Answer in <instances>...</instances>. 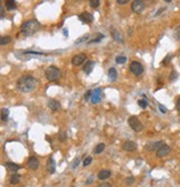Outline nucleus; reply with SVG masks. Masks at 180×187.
Returning <instances> with one entry per match:
<instances>
[{"instance_id":"f257e3e1","label":"nucleus","mask_w":180,"mask_h":187,"mask_svg":"<svg viewBox=\"0 0 180 187\" xmlns=\"http://www.w3.org/2000/svg\"><path fill=\"white\" fill-rule=\"evenodd\" d=\"M37 85L38 80L34 76H30V75L20 77L17 81V88L21 93H30L36 89Z\"/></svg>"},{"instance_id":"f03ea898","label":"nucleus","mask_w":180,"mask_h":187,"mask_svg":"<svg viewBox=\"0 0 180 187\" xmlns=\"http://www.w3.org/2000/svg\"><path fill=\"white\" fill-rule=\"evenodd\" d=\"M39 29H40V24L36 19H30L28 21L24 22V25L21 26L20 28V31L24 36L29 37V36L36 34Z\"/></svg>"},{"instance_id":"7ed1b4c3","label":"nucleus","mask_w":180,"mask_h":187,"mask_svg":"<svg viewBox=\"0 0 180 187\" xmlns=\"http://www.w3.org/2000/svg\"><path fill=\"white\" fill-rule=\"evenodd\" d=\"M45 77L47 78V80L56 81L61 77V72H60V70H59L57 67L49 66V67L46 69V71H45Z\"/></svg>"},{"instance_id":"20e7f679","label":"nucleus","mask_w":180,"mask_h":187,"mask_svg":"<svg viewBox=\"0 0 180 187\" xmlns=\"http://www.w3.org/2000/svg\"><path fill=\"white\" fill-rule=\"evenodd\" d=\"M128 124H129V126L131 127V129H134L136 133H141L143 130V123L139 120L138 117H136V116H131L128 118Z\"/></svg>"},{"instance_id":"39448f33","label":"nucleus","mask_w":180,"mask_h":187,"mask_svg":"<svg viewBox=\"0 0 180 187\" xmlns=\"http://www.w3.org/2000/svg\"><path fill=\"white\" fill-rule=\"evenodd\" d=\"M130 72L134 75V76H140V75H143V66L138 61H132L131 64H130Z\"/></svg>"},{"instance_id":"423d86ee","label":"nucleus","mask_w":180,"mask_h":187,"mask_svg":"<svg viewBox=\"0 0 180 187\" xmlns=\"http://www.w3.org/2000/svg\"><path fill=\"white\" fill-rule=\"evenodd\" d=\"M145 9V1L143 0H134L131 4V10L136 13H141Z\"/></svg>"},{"instance_id":"0eeeda50","label":"nucleus","mask_w":180,"mask_h":187,"mask_svg":"<svg viewBox=\"0 0 180 187\" xmlns=\"http://www.w3.org/2000/svg\"><path fill=\"white\" fill-rule=\"evenodd\" d=\"M156 153H157V156H158V157H165V156H167L168 154L170 153V147H169L167 144H163L162 143V144L158 147Z\"/></svg>"},{"instance_id":"6e6552de","label":"nucleus","mask_w":180,"mask_h":187,"mask_svg":"<svg viewBox=\"0 0 180 187\" xmlns=\"http://www.w3.org/2000/svg\"><path fill=\"white\" fill-rule=\"evenodd\" d=\"M122 149L123 150H126V152H134L136 149H137V144L134 143V141H131V140H126L123 144H122Z\"/></svg>"},{"instance_id":"1a4fd4ad","label":"nucleus","mask_w":180,"mask_h":187,"mask_svg":"<svg viewBox=\"0 0 180 187\" xmlns=\"http://www.w3.org/2000/svg\"><path fill=\"white\" fill-rule=\"evenodd\" d=\"M102 90L101 88H97L92 91V96H91V102L92 104H98V102L101 100V97H102Z\"/></svg>"},{"instance_id":"9d476101","label":"nucleus","mask_w":180,"mask_h":187,"mask_svg":"<svg viewBox=\"0 0 180 187\" xmlns=\"http://www.w3.org/2000/svg\"><path fill=\"white\" fill-rule=\"evenodd\" d=\"M79 19L82 22H87V24H90V22L93 21V16H92V13L84 11V13H80V15H79Z\"/></svg>"},{"instance_id":"9b49d317","label":"nucleus","mask_w":180,"mask_h":187,"mask_svg":"<svg viewBox=\"0 0 180 187\" xmlns=\"http://www.w3.org/2000/svg\"><path fill=\"white\" fill-rule=\"evenodd\" d=\"M84 60H86V56H84V54H79V55H76L75 57L72 58L71 63L73 66H80Z\"/></svg>"},{"instance_id":"f8f14e48","label":"nucleus","mask_w":180,"mask_h":187,"mask_svg":"<svg viewBox=\"0 0 180 187\" xmlns=\"http://www.w3.org/2000/svg\"><path fill=\"white\" fill-rule=\"evenodd\" d=\"M27 165H28V168H30V169L37 170L40 164H39V160L36 157H30L28 159V164Z\"/></svg>"},{"instance_id":"ddd939ff","label":"nucleus","mask_w":180,"mask_h":187,"mask_svg":"<svg viewBox=\"0 0 180 187\" xmlns=\"http://www.w3.org/2000/svg\"><path fill=\"white\" fill-rule=\"evenodd\" d=\"M162 144L161 141H151V143H148V144H146V146H145V149L146 150H148V152H152V150H157L158 149V147H159L160 145Z\"/></svg>"},{"instance_id":"4468645a","label":"nucleus","mask_w":180,"mask_h":187,"mask_svg":"<svg viewBox=\"0 0 180 187\" xmlns=\"http://www.w3.org/2000/svg\"><path fill=\"white\" fill-rule=\"evenodd\" d=\"M48 107H49L52 111H58L59 109L61 108L59 102H57L56 99H49V100H48Z\"/></svg>"},{"instance_id":"2eb2a0df","label":"nucleus","mask_w":180,"mask_h":187,"mask_svg":"<svg viewBox=\"0 0 180 187\" xmlns=\"http://www.w3.org/2000/svg\"><path fill=\"white\" fill-rule=\"evenodd\" d=\"M95 61H92V60H88L87 63H86V65L84 66V71L87 74V75H89V74H91V71L93 70V68H95Z\"/></svg>"},{"instance_id":"dca6fc26","label":"nucleus","mask_w":180,"mask_h":187,"mask_svg":"<svg viewBox=\"0 0 180 187\" xmlns=\"http://www.w3.org/2000/svg\"><path fill=\"white\" fill-rule=\"evenodd\" d=\"M110 176H111V172L108 169H102L99 172V174H98V178L100 179V180H106V179L110 178Z\"/></svg>"},{"instance_id":"f3484780","label":"nucleus","mask_w":180,"mask_h":187,"mask_svg":"<svg viewBox=\"0 0 180 187\" xmlns=\"http://www.w3.org/2000/svg\"><path fill=\"white\" fill-rule=\"evenodd\" d=\"M47 169L50 174H54L56 172V163H54V158H49L48 162H47Z\"/></svg>"},{"instance_id":"a211bd4d","label":"nucleus","mask_w":180,"mask_h":187,"mask_svg":"<svg viewBox=\"0 0 180 187\" xmlns=\"http://www.w3.org/2000/svg\"><path fill=\"white\" fill-rule=\"evenodd\" d=\"M117 76H118V74H117V70H116V68H110L108 70V79L110 81H115L116 79H117Z\"/></svg>"},{"instance_id":"6ab92c4d","label":"nucleus","mask_w":180,"mask_h":187,"mask_svg":"<svg viewBox=\"0 0 180 187\" xmlns=\"http://www.w3.org/2000/svg\"><path fill=\"white\" fill-rule=\"evenodd\" d=\"M111 35H112L113 39L116 40V41H118V43H123V38H122V36L120 34H119V31L116 29H113L112 31H111Z\"/></svg>"},{"instance_id":"aec40b11","label":"nucleus","mask_w":180,"mask_h":187,"mask_svg":"<svg viewBox=\"0 0 180 187\" xmlns=\"http://www.w3.org/2000/svg\"><path fill=\"white\" fill-rule=\"evenodd\" d=\"M4 166H6L9 170H11V172H17L18 169H20V166L17 165V164H15V163H6Z\"/></svg>"},{"instance_id":"412c9836","label":"nucleus","mask_w":180,"mask_h":187,"mask_svg":"<svg viewBox=\"0 0 180 187\" xmlns=\"http://www.w3.org/2000/svg\"><path fill=\"white\" fill-rule=\"evenodd\" d=\"M20 179H21V176L19 174H13L11 177H10V184H12V185H17V184L20 183Z\"/></svg>"},{"instance_id":"4be33fe9","label":"nucleus","mask_w":180,"mask_h":187,"mask_svg":"<svg viewBox=\"0 0 180 187\" xmlns=\"http://www.w3.org/2000/svg\"><path fill=\"white\" fill-rule=\"evenodd\" d=\"M6 8L8 10H13L16 8V0H7L6 1Z\"/></svg>"},{"instance_id":"5701e85b","label":"nucleus","mask_w":180,"mask_h":187,"mask_svg":"<svg viewBox=\"0 0 180 187\" xmlns=\"http://www.w3.org/2000/svg\"><path fill=\"white\" fill-rule=\"evenodd\" d=\"M105 144H102V143H100V144H98L95 147V149H93V153L95 154H101L104 150H105Z\"/></svg>"},{"instance_id":"b1692460","label":"nucleus","mask_w":180,"mask_h":187,"mask_svg":"<svg viewBox=\"0 0 180 187\" xmlns=\"http://www.w3.org/2000/svg\"><path fill=\"white\" fill-rule=\"evenodd\" d=\"M8 115H9L8 108H2V110H1V120H2V121H6L7 118H8Z\"/></svg>"},{"instance_id":"393cba45","label":"nucleus","mask_w":180,"mask_h":187,"mask_svg":"<svg viewBox=\"0 0 180 187\" xmlns=\"http://www.w3.org/2000/svg\"><path fill=\"white\" fill-rule=\"evenodd\" d=\"M11 41V37H9V36H4V37H1L0 39V43L4 46V45H7Z\"/></svg>"},{"instance_id":"a878e982","label":"nucleus","mask_w":180,"mask_h":187,"mask_svg":"<svg viewBox=\"0 0 180 187\" xmlns=\"http://www.w3.org/2000/svg\"><path fill=\"white\" fill-rule=\"evenodd\" d=\"M89 4H90V7L93 9H96L99 7V4H100V0H90L89 1Z\"/></svg>"},{"instance_id":"bb28decb","label":"nucleus","mask_w":180,"mask_h":187,"mask_svg":"<svg viewBox=\"0 0 180 187\" xmlns=\"http://www.w3.org/2000/svg\"><path fill=\"white\" fill-rule=\"evenodd\" d=\"M126 61H127V57H125V56H118L117 58H116V63L119 65L125 64Z\"/></svg>"},{"instance_id":"cd10ccee","label":"nucleus","mask_w":180,"mask_h":187,"mask_svg":"<svg viewBox=\"0 0 180 187\" xmlns=\"http://www.w3.org/2000/svg\"><path fill=\"white\" fill-rule=\"evenodd\" d=\"M173 37L176 40H180V26H178L173 31Z\"/></svg>"},{"instance_id":"c85d7f7f","label":"nucleus","mask_w":180,"mask_h":187,"mask_svg":"<svg viewBox=\"0 0 180 187\" xmlns=\"http://www.w3.org/2000/svg\"><path fill=\"white\" fill-rule=\"evenodd\" d=\"M66 138H67V134H66V132L61 130V132L59 133V140L63 143V141H66Z\"/></svg>"},{"instance_id":"c756f323","label":"nucleus","mask_w":180,"mask_h":187,"mask_svg":"<svg viewBox=\"0 0 180 187\" xmlns=\"http://www.w3.org/2000/svg\"><path fill=\"white\" fill-rule=\"evenodd\" d=\"M138 105H139V107H140V108L145 109V108H147V106H148V102H147V100L139 99V100H138Z\"/></svg>"},{"instance_id":"7c9ffc66","label":"nucleus","mask_w":180,"mask_h":187,"mask_svg":"<svg viewBox=\"0 0 180 187\" xmlns=\"http://www.w3.org/2000/svg\"><path fill=\"white\" fill-rule=\"evenodd\" d=\"M92 163V157H90V156H88V157H86L84 158V166L86 167V166H89L90 164Z\"/></svg>"},{"instance_id":"2f4dec72","label":"nucleus","mask_w":180,"mask_h":187,"mask_svg":"<svg viewBox=\"0 0 180 187\" xmlns=\"http://www.w3.org/2000/svg\"><path fill=\"white\" fill-rule=\"evenodd\" d=\"M134 183V178L132 177V176H130V177H127L126 178V184L128 185V186H131Z\"/></svg>"},{"instance_id":"473e14b6","label":"nucleus","mask_w":180,"mask_h":187,"mask_svg":"<svg viewBox=\"0 0 180 187\" xmlns=\"http://www.w3.org/2000/svg\"><path fill=\"white\" fill-rule=\"evenodd\" d=\"M177 77H178V74H177V71H171V74H170V77H169V79H170V81H173L177 79Z\"/></svg>"},{"instance_id":"72a5a7b5","label":"nucleus","mask_w":180,"mask_h":187,"mask_svg":"<svg viewBox=\"0 0 180 187\" xmlns=\"http://www.w3.org/2000/svg\"><path fill=\"white\" fill-rule=\"evenodd\" d=\"M104 38V35H99V37L98 38H95V39H92V40H90L89 41V43H99L101 39Z\"/></svg>"},{"instance_id":"f704fd0d","label":"nucleus","mask_w":180,"mask_h":187,"mask_svg":"<svg viewBox=\"0 0 180 187\" xmlns=\"http://www.w3.org/2000/svg\"><path fill=\"white\" fill-rule=\"evenodd\" d=\"M170 59H171V56H170V55H168L167 57H166V58H165V59H163L162 61H161V64H162V65H167L168 63L170 61Z\"/></svg>"},{"instance_id":"c9c22d12","label":"nucleus","mask_w":180,"mask_h":187,"mask_svg":"<svg viewBox=\"0 0 180 187\" xmlns=\"http://www.w3.org/2000/svg\"><path fill=\"white\" fill-rule=\"evenodd\" d=\"M158 107H159L160 111H161L162 114H166V113H167V108H166V107L163 106V105H161V104H159V105H158Z\"/></svg>"},{"instance_id":"e433bc0d","label":"nucleus","mask_w":180,"mask_h":187,"mask_svg":"<svg viewBox=\"0 0 180 187\" xmlns=\"http://www.w3.org/2000/svg\"><path fill=\"white\" fill-rule=\"evenodd\" d=\"M79 162H80V158H76L75 160H73V163H72V168L75 169L76 167L78 166V164H79Z\"/></svg>"},{"instance_id":"4c0bfd02","label":"nucleus","mask_w":180,"mask_h":187,"mask_svg":"<svg viewBox=\"0 0 180 187\" xmlns=\"http://www.w3.org/2000/svg\"><path fill=\"white\" fill-rule=\"evenodd\" d=\"M91 96H92V91H91V90H88V91L86 93V95H84V99H86V100H88V99L91 97Z\"/></svg>"},{"instance_id":"58836bf2","label":"nucleus","mask_w":180,"mask_h":187,"mask_svg":"<svg viewBox=\"0 0 180 187\" xmlns=\"http://www.w3.org/2000/svg\"><path fill=\"white\" fill-rule=\"evenodd\" d=\"M176 109L178 111H180V96L177 98V100H176Z\"/></svg>"},{"instance_id":"ea45409f","label":"nucleus","mask_w":180,"mask_h":187,"mask_svg":"<svg viewBox=\"0 0 180 187\" xmlns=\"http://www.w3.org/2000/svg\"><path fill=\"white\" fill-rule=\"evenodd\" d=\"M88 35H86V36H84V37H82V38H80L79 40H77V41H76V43H82V41H84V39H88Z\"/></svg>"},{"instance_id":"a19ab883","label":"nucleus","mask_w":180,"mask_h":187,"mask_svg":"<svg viewBox=\"0 0 180 187\" xmlns=\"http://www.w3.org/2000/svg\"><path fill=\"white\" fill-rule=\"evenodd\" d=\"M130 0H117L118 4H128Z\"/></svg>"},{"instance_id":"79ce46f5","label":"nucleus","mask_w":180,"mask_h":187,"mask_svg":"<svg viewBox=\"0 0 180 187\" xmlns=\"http://www.w3.org/2000/svg\"><path fill=\"white\" fill-rule=\"evenodd\" d=\"M0 11H1V19H4V6L1 4V7H0Z\"/></svg>"},{"instance_id":"37998d69","label":"nucleus","mask_w":180,"mask_h":187,"mask_svg":"<svg viewBox=\"0 0 180 187\" xmlns=\"http://www.w3.org/2000/svg\"><path fill=\"white\" fill-rule=\"evenodd\" d=\"M98 187H111V185L108 183H101Z\"/></svg>"},{"instance_id":"c03bdc74","label":"nucleus","mask_w":180,"mask_h":187,"mask_svg":"<svg viewBox=\"0 0 180 187\" xmlns=\"http://www.w3.org/2000/svg\"><path fill=\"white\" fill-rule=\"evenodd\" d=\"M163 10H165V8H161V9L159 10V11H158V13H156V16H159V15H161V13H162Z\"/></svg>"},{"instance_id":"a18cd8bd","label":"nucleus","mask_w":180,"mask_h":187,"mask_svg":"<svg viewBox=\"0 0 180 187\" xmlns=\"http://www.w3.org/2000/svg\"><path fill=\"white\" fill-rule=\"evenodd\" d=\"M63 31H65V32H63V34H65V36H67V35H68V30H67V29H65Z\"/></svg>"},{"instance_id":"49530a36","label":"nucleus","mask_w":180,"mask_h":187,"mask_svg":"<svg viewBox=\"0 0 180 187\" xmlns=\"http://www.w3.org/2000/svg\"><path fill=\"white\" fill-rule=\"evenodd\" d=\"M165 1H166V2H170V1H171V0H165Z\"/></svg>"},{"instance_id":"de8ad7c7","label":"nucleus","mask_w":180,"mask_h":187,"mask_svg":"<svg viewBox=\"0 0 180 187\" xmlns=\"http://www.w3.org/2000/svg\"><path fill=\"white\" fill-rule=\"evenodd\" d=\"M45 1H48V0H45Z\"/></svg>"}]
</instances>
